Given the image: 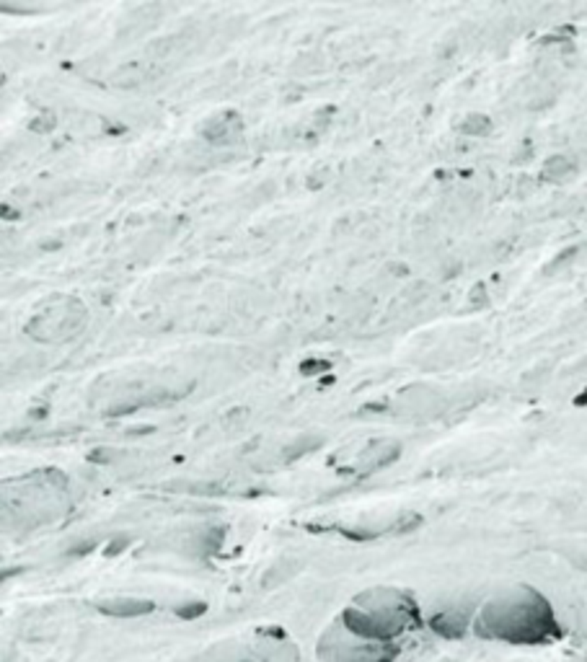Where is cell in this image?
<instances>
[{"mask_svg": "<svg viewBox=\"0 0 587 662\" xmlns=\"http://www.w3.org/2000/svg\"><path fill=\"white\" fill-rule=\"evenodd\" d=\"M83 306L78 301H65L60 308H47L27 326L31 336H36L39 342H62L70 339L73 334H78L83 326Z\"/></svg>", "mask_w": 587, "mask_h": 662, "instance_id": "6da1fadb", "label": "cell"}, {"mask_svg": "<svg viewBox=\"0 0 587 662\" xmlns=\"http://www.w3.org/2000/svg\"><path fill=\"white\" fill-rule=\"evenodd\" d=\"M300 370L306 373V375H313L311 370H329V362H324V360H318V362H303V365H300Z\"/></svg>", "mask_w": 587, "mask_h": 662, "instance_id": "7a4b0ae2", "label": "cell"}]
</instances>
